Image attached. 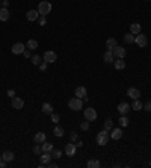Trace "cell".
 <instances>
[{
	"label": "cell",
	"mask_w": 151,
	"mask_h": 168,
	"mask_svg": "<svg viewBox=\"0 0 151 168\" xmlns=\"http://www.w3.org/2000/svg\"><path fill=\"white\" fill-rule=\"evenodd\" d=\"M86 165H88V168H100L101 164H100V161H98V159H89Z\"/></svg>",
	"instance_id": "cell-24"
},
{
	"label": "cell",
	"mask_w": 151,
	"mask_h": 168,
	"mask_svg": "<svg viewBox=\"0 0 151 168\" xmlns=\"http://www.w3.org/2000/svg\"><path fill=\"white\" fill-rule=\"evenodd\" d=\"M53 133H55V136L60 138V136H64V129H62V127H59V126H56V127H55V130H53Z\"/></svg>",
	"instance_id": "cell-32"
},
{
	"label": "cell",
	"mask_w": 151,
	"mask_h": 168,
	"mask_svg": "<svg viewBox=\"0 0 151 168\" xmlns=\"http://www.w3.org/2000/svg\"><path fill=\"white\" fill-rule=\"evenodd\" d=\"M38 17H39L38 9H30V11H27V12H26V18L29 20V21H37Z\"/></svg>",
	"instance_id": "cell-9"
},
{
	"label": "cell",
	"mask_w": 151,
	"mask_h": 168,
	"mask_svg": "<svg viewBox=\"0 0 151 168\" xmlns=\"http://www.w3.org/2000/svg\"><path fill=\"white\" fill-rule=\"evenodd\" d=\"M30 59H32V64H33V65H39V64H41V58L38 55H33Z\"/></svg>",
	"instance_id": "cell-34"
},
{
	"label": "cell",
	"mask_w": 151,
	"mask_h": 168,
	"mask_svg": "<svg viewBox=\"0 0 151 168\" xmlns=\"http://www.w3.org/2000/svg\"><path fill=\"white\" fill-rule=\"evenodd\" d=\"M77 138H79V136H77V133H76V132H71V133H70V139H71V142L77 141Z\"/></svg>",
	"instance_id": "cell-37"
},
{
	"label": "cell",
	"mask_w": 151,
	"mask_h": 168,
	"mask_svg": "<svg viewBox=\"0 0 151 168\" xmlns=\"http://www.w3.org/2000/svg\"><path fill=\"white\" fill-rule=\"evenodd\" d=\"M110 136H112V139H121L122 138V130L121 129H113Z\"/></svg>",
	"instance_id": "cell-25"
},
{
	"label": "cell",
	"mask_w": 151,
	"mask_h": 168,
	"mask_svg": "<svg viewBox=\"0 0 151 168\" xmlns=\"http://www.w3.org/2000/svg\"><path fill=\"white\" fill-rule=\"evenodd\" d=\"M8 5H9V2H8V0H3V8H6Z\"/></svg>",
	"instance_id": "cell-45"
},
{
	"label": "cell",
	"mask_w": 151,
	"mask_h": 168,
	"mask_svg": "<svg viewBox=\"0 0 151 168\" xmlns=\"http://www.w3.org/2000/svg\"><path fill=\"white\" fill-rule=\"evenodd\" d=\"M130 108H132V109H134V111H141V109L144 108V105L139 102V98H136V100L133 102V105L130 106Z\"/></svg>",
	"instance_id": "cell-27"
},
{
	"label": "cell",
	"mask_w": 151,
	"mask_h": 168,
	"mask_svg": "<svg viewBox=\"0 0 151 168\" xmlns=\"http://www.w3.org/2000/svg\"><path fill=\"white\" fill-rule=\"evenodd\" d=\"M76 147L79 149V147H83V142L82 141H77V144H76Z\"/></svg>",
	"instance_id": "cell-44"
},
{
	"label": "cell",
	"mask_w": 151,
	"mask_h": 168,
	"mask_svg": "<svg viewBox=\"0 0 151 168\" xmlns=\"http://www.w3.org/2000/svg\"><path fill=\"white\" fill-rule=\"evenodd\" d=\"M113 65H115L116 70H124L126 68V61L122 58H118L116 61H113Z\"/></svg>",
	"instance_id": "cell-16"
},
{
	"label": "cell",
	"mask_w": 151,
	"mask_h": 168,
	"mask_svg": "<svg viewBox=\"0 0 151 168\" xmlns=\"http://www.w3.org/2000/svg\"><path fill=\"white\" fill-rule=\"evenodd\" d=\"M112 127H113V120L112 118H107V120L104 121V129H106V130H110Z\"/></svg>",
	"instance_id": "cell-31"
},
{
	"label": "cell",
	"mask_w": 151,
	"mask_h": 168,
	"mask_svg": "<svg viewBox=\"0 0 151 168\" xmlns=\"http://www.w3.org/2000/svg\"><path fill=\"white\" fill-rule=\"evenodd\" d=\"M59 118H60V117H59L57 114H52V121H53V123H57Z\"/></svg>",
	"instance_id": "cell-39"
},
{
	"label": "cell",
	"mask_w": 151,
	"mask_h": 168,
	"mask_svg": "<svg viewBox=\"0 0 151 168\" xmlns=\"http://www.w3.org/2000/svg\"><path fill=\"white\" fill-rule=\"evenodd\" d=\"M76 150H77L76 144H74V142H70V144H67V146H65V150H64V151H65V154H67V156H74Z\"/></svg>",
	"instance_id": "cell-10"
},
{
	"label": "cell",
	"mask_w": 151,
	"mask_h": 168,
	"mask_svg": "<svg viewBox=\"0 0 151 168\" xmlns=\"http://www.w3.org/2000/svg\"><path fill=\"white\" fill-rule=\"evenodd\" d=\"M0 20H2V21L9 20V11H8L6 8H0Z\"/></svg>",
	"instance_id": "cell-22"
},
{
	"label": "cell",
	"mask_w": 151,
	"mask_h": 168,
	"mask_svg": "<svg viewBox=\"0 0 151 168\" xmlns=\"http://www.w3.org/2000/svg\"><path fill=\"white\" fill-rule=\"evenodd\" d=\"M147 2H150V0H147Z\"/></svg>",
	"instance_id": "cell-49"
},
{
	"label": "cell",
	"mask_w": 151,
	"mask_h": 168,
	"mask_svg": "<svg viewBox=\"0 0 151 168\" xmlns=\"http://www.w3.org/2000/svg\"><path fill=\"white\" fill-rule=\"evenodd\" d=\"M42 59H44V61H45L47 64H53V62H56L57 55L55 53V52L48 50V52H45V53H44V56H42Z\"/></svg>",
	"instance_id": "cell-5"
},
{
	"label": "cell",
	"mask_w": 151,
	"mask_h": 168,
	"mask_svg": "<svg viewBox=\"0 0 151 168\" xmlns=\"http://www.w3.org/2000/svg\"><path fill=\"white\" fill-rule=\"evenodd\" d=\"M60 156H62V151H60V150H52V158H53V159H59V158H60Z\"/></svg>",
	"instance_id": "cell-33"
},
{
	"label": "cell",
	"mask_w": 151,
	"mask_h": 168,
	"mask_svg": "<svg viewBox=\"0 0 151 168\" xmlns=\"http://www.w3.org/2000/svg\"><path fill=\"white\" fill-rule=\"evenodd\" d=\"M0 5H2V0H0Z\"/></svg>",
	"instance_id": "cell-46"
},
{
	"label": "cell",
	"mask_w": 151,
	"mask_h": 168,
	"mask_svg": "<svg viewBox=\"0 0 151 168\" xmlns=\"http://www.w3.org/2000/svg\"><path fill=\"white\" fill-rule=\"evenodd\" d=\"M38 12H39V15H48L50 12H52V3L48 2V0H42V2H39V5H38Z\"/></svg>",
	"instance_id": "cell-1"
},
{
	"label": "cell",
	"mask_w": 151,
	"mask_h": 168,
	"mask_svg": "<svg viewBox=\"0 0 151 168\" xmlns=\"http://www.w3.org/2000/svg\"><path fill=\"white\" fill-rule=\"evenodd\" d=\"M68 108L71 109V111H80L82 108H83V100L82 98H79V97H74V98H71L70 102H68Z\"/></svg>",
	"instance_id": "cell-2"
},
{
	"label": "cell",
	"mask_w": 151,
	"mask_h": 168,
	"mask_svg": "<svg viewBox=\"0 0 151 168\" xmlns=\"http://www.w3.org/2000/svg\"><path fill=\"white\" fill-rule=\"evenodd\" d=\"M80 129H82V130H88V129H89V121H88V120L83 121V123L80 124Z\"/></svg>",
	"instance_id": "cell-36"
},
{
	"label": "cell",
	"mask_w": 151,
	"mask_h": 168,
	"mask_svg": "<svg viewBox=\"0 0 151 168\" xmlns=\"http://www.w3.org/2000/svg\"><path fill=\"white\" fill-rule=\"evenodd\" d=\"M29 50H35V49H38V42L37 39H29L27 41V46H26Z\"/></svg>",
	"instance_id": "cell-28"
},
{
	"label": "cell",
	"mask_w": 151,
	"mask_h": 168,
	"mask_svg": "<svg viewBox=\"0 0 151 168\" xmlns=\"http://www.w3.org/2000/svg\"><path fill=\"white\" fill-rule=\"evenodd\" d=\"M52 159H53V158H52V153H50V151H42V154H41V164H42V165L48 164Z\"/></svg>",
	"instance_id": "cell-15"
},
{
	"label": "cell",
	"mask_w": 151,
	"mask_h": 168,
	"mask_svg": "<svg viewBox=\"0 0 151 168\" xmlns=\"http://www.w3.org/2000/svg\"><path fill=\"white\" fill-rule=\"evenodd\" d=\"M129 121H130V120H129L126 115H121V118H119V124H121L122 127H127V126H129Z\"/></svg>",
	"instance_id": "cell-30"
},
{
	"label": "cell",
	"mask_w": 151,
	"mask_h": 168,
	"mask_svg": "<svg viewBox=\"0 0 151 168\" xmlns=\"http://www.w3.org/2000/svg\"><path fill=\"white\" fill-rule=\"evenodd\" d=\"M8 95L14 98V97H15V91H14V90H9V91H8Z\"/></svg>",
	"instance_id": "cell-42"
},
{
	"label": "cell",
	"mask_w": 151,
	"mask_h": 168,
	"mask_svg": "<svg viewBox=\"0 0 151 168\" xmlns=\"http://www.w3.org/2000/svg\"><path fill=\"white\" fill-rule=\"evenodd\" d=\"M14 153L12 151H5L3 153V156H2V161H5V162H12L14 161Z\"/></svg>",
	"instance_id": "cell-20"
},
{
	"label": "cell",
	"mask_w": 151,
	"mask_h": 168,
	"mask_svg": "<svg viewBox=\"0 0 151 168\" xmlns=\"http://www.w3.org/2000/svg\"><path fill=\"white\" fill-rule=\"evenodd\" d=\"M124 42L126 44H133L134 42V35H133L132 32H129V34L124 35Z\"/></svg>",
	"instance_id": "cell-26"
},
{
	"label": "cell",
	"mask_w": 151,
	"mask_h": 168,
	"mask_svg": "<svg viewBox=\"0 0 151 168\" xmlns=\"http://www.w3.org/2000/svg\"><path fill=\"white\" fill-rule=\"evenodd\" d=\"M129 111H130V105H129V103L122 102V103H119V105H118V112H119L121 115H127Z\"/></svg>",
	"instance_id": "cell-11"
},
{
	"label": "cell",
	"mask_w": 151,
	"mask_h": 168,
	"mask_svg": "<svg viewBox=\"0 0 151 168\" xmlns=\"http://www.w3.org/2000/svg\"><path fill=\"white\" fill-rule=\"evenodd\" d=\"M109 139H110V135L107 133L106 129L97 135V144H98V146H106V144L109 142Z\"/></svg>",
	"instance_id": "cell-3"
},
{
	"label": "cell",
	"mask_w": 151,
	"mask_h": 168,
	"mask_svg": "<svg viewBox=\"0 0 151 168\" xmlns=\"http://www.w3.org/2000/svg\"><path fill=\"white\" fill-rule=\"evenodd\" d=\"M11 50H12V53H14V55H21V53L26 50V46H24L23 42H15V44L12 46V49H11Z\"/></svg>",
	"instance_id": "cell-7"
},
{
	"label": "cell",
	"mask_w": 151,
	"mask_h": 168,
	"mask_svg": "<svg viewBox=\"0 0 151 168\" xmlns=\"http://www.w3.org/2000/svg\"><path fill=\"white\" fill-rule=\"evenodd\" d=\"M42 112L47 114V115H52V114H53V106H52L50 103H44V105H42Z\"/></svg>",
	"instance_id": "cell-23"
},
{
	"label": "cell",
	"mask_w": 151,
	"mask_h": 168,
	"mask_svg": "<svg viewBox=\"0 0 151 168\" xmlns=\"http://www.w3.org/2000/svg\"><path fill=\"white\" fill-rule=\"evenodd\" d=\"M141 30H142V27H141V24H139V23H133V24H130V32H132L133 35L141 34Z\"/></svg>",
	"instance_id": "cell-21"
},
{
	"label": "cell",
	"mask_w": 151,
	"mask_h": 168,
	"mask_svg": "<svg viewBox=\"0 0 151 168\" xmlns=\"http://www.w3.org/2000/svg\"><path fill=\"white\" fill-rule=\"evenodd\" d=\"M150 167H151V162H150Z\"/></svg>",
	"instance_id": "cell-48"
},
{
	"label": "cell",
	"mask_w": 151,
	"mask_h": 168,
	"mask_svg": "<svg viewBox=\"0 0 151 168\" xmlns=\"http://www.w3.org/2000/svg\"><path fill=\"white\" fill-rule=\"evenodd\" d=\"M33 153H35V154H41V153H42V147H41V144H37V146L33 147Z\"/></svg>",
	"instance_id": "cell-35"
},
{
	"label": "cell",
	"mask_w": 151,
	"mask_h": 168,
	"mask_svg": "<svg viewBox=\"0 0 151 168\" xmlns=\"http://www.w3.org/2000/svg\"><path fill=\"white\" fill-rule=\"evenodd\" d=\"M106 46H107V50H115L116 47H118V42H116V39L115 38H109L107 41H106Z\"/></svg>",
	"instance_id": "cell-19"
},
{
	"label": "cell",
	"mask_w": 151,
	"mask_h": 168,
	"mask_svg": "<svg viewBox=\"0 0 151 168\" xmlns=\"http://www.w3.org/2000/svg\"><path fill=\"white\" fill-rule=\"evenodd\" d=\"M45 68H47V62L44 61V62H41V64H39V70H42V71H45Z\"/></svg>",
	"instance_id": "cell-40"
},
{
	"label": "cell",
	"mask_w": 151,
	"mask_h": 168,
	"mask_svg": "<svg viewBox=\"0 0 151 168\" xmlns=\"http://www.w3.org/2000/svg\"><path fill=\"white\" fill-rule=\"evenodd\" d=\"M85 118L88 120V121H95L97 120V112H95L94 108H88V109H85Z\"/></svg>",
	"instance_id": "cell-6"
},
{
	"label": "cell",
	"mask_w": 151,
	"mask_h": 168,
	"mask_svg": "<svg viewBox=\"0 0 151 168\" xmlns=\"http://www.w3.org/2000/svg\"><path fill=\"white\" fill-rule=\"evenodd\" d=\"M113 55H115V58H122V59H124L126 55H127V50H126L124 47H119V46H118V47L113 50Z\"/></svg>",
	"instance_id": "cell-14"
},
{
	"label": "cell",
	"mask_w": 151,
	"mask_h": 168,
	"mask_svg": "<svg viewBox=\"0 0 151 168\" xmlns=\"http://www.w3.org/2000/svg\"><path fill=\"white\" fill-rule=\"evenodd\" d=\"M134 42H136V46H139V47H145V46L148 44V38L145 37L144 34H137V35L134 37Z\"/></svg>",
	"instance_id": "cell-4"
},
{
	"label": "cell",
	"mask_w": 151,
	"mask_h": 168,
	"mask_svg": "<svg viewBox=\"0 0 151 168\" xmlns=\"http://www.w3.org/2000/svg\"><path fill=\"white\" fill-rule=\"evenodd\" d=\"M11 105H12V108H14V109L20 111V109H23V106H24V100H23V98H20V97H14Z\"/></svg>",
	"instance_id": "cell-8"
},
{
	"label": "cell",
	"mask_w": 151,
	"mask_h": 168,
	"mask_svg": "<svg viewBox=\"0 0 151 168\" xmlns=\"http://www.w3.org/2000/svg\"><path fill=\"white\" fill-rule=\"evenodd\" d=\"M144 108H145V111L151 112V102H147V103L144 105Z\"/></svg>",
	"instance_id": "cell-41"
},
{
	"label": "cell",
	"mask_w": 151,
	"mask_h": 168,
	"mask_svg": "<svg viewBox=\"0 0 151 168\" xmlns=\"http://www.w3.org/2000/svg\"><path fill=\"white\" fill-rule=\"evenodd\" d=\"M74 94H76V97H79V98H85V97L88 95V91H86L85 86H77Z\"/></svg>",
	"instance_id": "cell-12"
},
{
	"label": "cell",
	"mask_w": 151,
	"mask_h": 168,
	"mask_svg": "<svg viewBox=\"0 0 151 168\" xmlns=\"http://www.w3.org/2000/svg\"><path fill=\"white\" fill-rule=\"evenodd\" d=\"M127 95H129V97H132L133 100H136V98H139V97H141V91H139V90H137V88H129V90H127Z\"/></svg>",
	"instance_id": "cell-13"
},
{
	"label": "cell",
	"mask_w": 151,
	"mask_h": 168,
	"mask_svg": "<svg viewBox=\"0 0 151 168\" xmlns=\"http://www.w3.org/2000/svg\"><path fill=\"white\" fill-rule=\"evenodd\" d=\"M45 23H47L45 17H44V15H41V17H39V26H45Z\"/></svg>",
	"instance_id": "cell-38"
},
{
	"label": "cell",
	"mask_w": 151,
	"mask_h": 168,
	"mask_svg": "<svg viewBox=\"0 0 151 168\" xmlns=\"http://www.w3.org/2000/svg\"><path fill=\"white\" fill-rule=\"evenodd\" d=\"M0 161H2V156H0Z\"/></svg>",
	"instance_id": "cell-47"
},
{
	"label": "cell",
	"mask_w": 151,
	"mask_h": 168,
	"mask_svg": "<svg viewBox=\"0 0 151 168\" xmlns=\"http://www.w3.org/2000/svg\"><path fill=\"white\" fill-rule=\"evenodd\" d=\"M33 141H35L37 144H42V142L45 141V133H44V132H38V133H35Z\"/></svg>",
	"instance_id": "cell-17"
},
{
	"label": "cell",
	"mask_w": 151,
	"mask_h": 168,
	"mask_svg": "<svg viewBox=\"0 0 151 168\" xmlns=\"http://www.w3.org/2000/svg\"><path fill=\"white\" fill-rule=\"evenodd\" d=\"M41 147H42V151H50V153H52V150H53V144H52V142H45V141H44Z\"/></svg>",
	"instance_id": "cell-29"
},
{
	"label": "cell",
	"mask_w": 151,
	"mask_h": 168,
	"mask_svg": "<svg viewBox=\"0 0 151 168\" xmlns=\"http://www.w3.org/2000/svg\"><path fill=\"white\" fill-rule=\"evenodd\" d=\"M23 55L26 56V58H32V56H30V52H29V49H27V50H24V52H23Z\"/></svg>",
	"instance_id": "cell-43"
},
{
	"label": "cell",
	"mask_w": 151,
	"mask_h": 168,
	"mask_svg": "<svg viewBox=\"0 0 151 168\" xmlns=\"http://www.w3.org/2000/svg\"><path fill=\"white\" fill-rule=\"evenodd\" d=\"M103 59H104V62H107V64H112L113 61H115V55H113L112 50H107L104 56H103Z\"/></svg>",
	"instance_id": "cell-18"
}]
</instances>
